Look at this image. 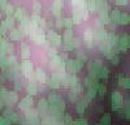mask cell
<instances>
[{"label":"cell","instance_id":"obj_1","mask_svg":"<svg viewBox=\"0 0 130 125\" xmlns=\"http://www.w3.org/2000/svg\"><path fill=\"white\" fill-rule=\"evenodd\" d=\"M32 104H34V100H32V98H31V97H26V98H24L20 102L18 106H20L21 110L26 111V110H29V108L32 107Z\"/></svg>","mask_w":130,"mask_h":125},{"label":"cell","instance_id":"obj_2","mask_svg":"<svg viewBox=\"0 0 130 125\" xmlns=\"http://www.w3.org/2000/svg\"><path fill=\"white\" fill-rule=\"evenodd\" d=\"M112 103H113V110H118L120 107H122V98L120 95V92L115 91L112 95Z\"/></svg>","mask_w":130,"mask_h":125},{"label":"cell","instance_id":"obj_3","mask_svg":"<svg viewBox=\"0 0 130 125\" xmlns=\"http://www.w3.org/2000/svg\"><path fill=\"white\" fill-rule=\"evenodd\" d=\"M48 111V103L46 99H42L38 104V112H42V113H46Z\"/></svg>","mask_w":130,"mask_h":125},{"label":"cell","instance_id":"obj_4","mask_svg":"<svg viewBox=\"0 0 130 125\" xmlns=\"http://www.w3.org/2000/svg\"><path fill=\"white\" fill-rule=\"evenodd\" d=\"M35 78H37L39 82H44V81H46L44 72H43L42 69H37V70H35Z\"/></svg>","mask_w":130,"mask_h":125},{"label":"cell","instance_id":"obj_5","mask_svg":"<svg viewBox=\"0 0 130 125\" xmlns=\"http://www.w3.org/2000/svg\"><path fill=\"white\" fill-rule=\"evenodd\" d=\"M91 39H92V31L90 29L86 30V34H85V42L87 43L89 47H91Z\"/></svg>","mask_w":130,"mask_h":125},{"label":"cell","instance_id":"obj_6","mask_svg":"<svg viewBox=\"0 0 130 125\" xmlns=\"http://www.w3.org/2000/svg\"><path fill=\"white\" fill-rule=\"evenodd\" d=\"M5 99H7V102L8 103H14L16 100H17V95H16V92H7V97H5Z\"/></svg>","mask_w":130,"mask_h":125},{"label":"cell","instance_id":"obj_7","mask_svg":"<svg viewBox=\"0 0 130 125\" xmlns=\"http://www.w3.org/2000/svg\"><path fill=\"white\" fill-rule=\"evenodd\" d=\"M85 108H86V102H78V104H77V112L79 115H83Z\"/></svg>","mask_w":130,"mask_h":125},{"label":"cell","instance_id":"obj_8","mask_svg":"<svg viewBox=\"0 0 130 125\" xmlns=\"http://www.w3.org/2000/svg\"><path fill=\"white\" fill-rule=\"evenodd\" d=\"M72 39H73V31H72V29H69L65 33V43H70Z\"/></svg>","mask_w":130,"mask_h":125},{"label":"cell","instance_id":"obj_9","mask_svg":"<svg viewBox=\"0 0 130 125\" xmlns=\"http://www.w3.org/2000/svg\"><path fill=\"white\" fill-rule=\"evenodd\" d=\"M27 91H29L30 95H34V94L37 92V89H35V85H34V83H30V85L27 86Z\"/></svg>","mask_w":130,"mask_h":125},{"label":"cell","instance_id":"obj_10","mask_svg":"<svg viewBox=\"0 0 130 125\" xmlns=\"http://www.w3.org/2000/svg\"><path fill=\"white\" fill-rule=\"evenodd\" d=\"M64 26H67L68 30L72 29V26H73V20H72V18H65V20H64Z\"/></svg>","mask_w":130,"mask_h":125},{"label":"cell","instance_id":"obj_11","mask_svg":"<svg viewBox=\"0 0 130 125\" xmlns=\"http://www.w3.org/2000/svg\"><path fill=\"white\" fill-rule=\"evenodd\" d=\"M32 9H34V13H39L40 12V9H42V4L39 3V2H35L34 3V7H32Z\"/></svg>","mask_w":130,"mask_h":125},{"label":"cell","instance_id":"obj_12","mask_svg":"<svg viewBox=\"0 0 130 125\" xmlns=\"http://www.w3.org/2000/svg\"><path fill=\"white\" fill-rule=\"evenodd\" d=\"M29 56H30V50H29L26 46H24V47H22V57L26 59V57H29Z\"/></svg>","mask_w":130,"mask_h":125},{"label":"cell","instance_id":"obj_13","mask_svg":"<svg viewBox=\"0 0 130 125\" xmlns=\"http://www.w3.org/2000/svg\"><path fill=\"white\" fill-rule=\"evenodd\" d=\"M62 0H55V7H53V9H56V10H60L62 8Z\"/></svg>","mask_w":130,"mask_h":125},{"label":"cell","instance_id":"obj_14","mask_svg":"<svg viewBox=\"0 0 130 125\" xmlns=\"http://www.w3.org/2000/svg\"><path fill=\"white\" fill-rule=\"evenodd\" d=\"M102 125H109V113L104 115V117L102 120Z\"/></svg>","mask_w":130,"mask_h":125},{"label":"cell","instance_id":"obj_15","mask_svg":"<svg viewBox=\"0 0 130 125\" xmlns=\"http://www.w3.org/2000/svg\"><path fill=\"white\" fill-rule=\"evenodd\" d=\"M120 83H121V86H124L125 89L129 87V81H127V80H122V78L120 77Z\"/></svg>","mask_w":130,"mask_h":125},{"label":"cell","instance_id":"obj_16","mask_svg":"<svg viewBox=\"0 0 130 125\" xmlns=\"http://www.w3.org/2000/svg\"><path fill=\"white\" fill-rule=\"evenodd\" d=\"M87 8H89L90 10H94V9L96 8V4H95V2H91V0H90V2L87 3Z\"/></svg>","mask_w":130,"mask_h":125},{"label":"cell","instance_id":"obj_17","mask_svg":"<svg viewBox=\"0 0 130 125\" xmlns=\"http://www.w3.org/2000/svg\"><path fill=\"white\" fill-rule=\"evenodd\" d=\"M56 26L57 27H62L64 26V20L62 18H57L56 20Z\"/></svg>","mask_w":130,"mask_h":125},{"label":"cell","instance_id":"obj_18","mask_svg":"<svg viewBox=\"0 0 130 125\" xmlns=\"http://www.w3.org/2000/svg\"><path fill=\"white\" fill-rule=\"evenodd\" d=\"M94 97H95V90H90L89 94H87V100L89 99H92Z\"/></svg>","mask_w":130,"mask_h":125},{"label":"cell","instance_id":"obj_19","mask_svg":"<svg viewBox=\"0 0 130 125\" xmlns=\"http://www.w3.org/2000/svg\"><path fill=\"white\" fill-rule=\"evenodd\" d=\"M74 125H87V122L85 120H77V121H74Z\"/></svg>","mask_w":130,"mask_h":125},{"label":"cell","instance_id":"obj_20","mask_svg":"<svg viewBox=\"0 0 130 125\" xmlns=\"http://www.w3.org/2000/svg\"><path fill=\"white\" fill-rule=\"evenodd\" d=\"M64 119H65V122H68V124H70V122H72V117H70V115H65Z\"/></svg>","mask_w":130,"mask_h":125},{"label":"cell","instance_id":"obj_21","mask_svg":"<svg viewBox=\"0 0 130 125\" xmlns=\"http://www.w3.org/2000/svg\"><path fill=\"white\" fill-rule=\"evenodd\" d=\"M126 2H127V0H117L116 3H117L118 5H124V4H126Z\"/></svg>","mask_w":130,"mask_h":125},{"label":"cell","instance_id":"obj_22","mask_svg":"<svg viewBox=\"0 0 130 125\" xmlns=\"http://www.w3.org/2000/svg\"><path fill=\"white\" fill-rule=\"evenodd\" d=\"M21 16H22V9L20 8V9H17V14H16V17L18 18V17H21Z\"/></svg>","mask_w":130,"mask_h":125},{"label":"cell","instance_id":"obj_23","mask_svg":"<svg viewBox=\"0 0 130 125\" xmlns=\"http://www.w3.org/2000/svg\"><path fill=\"white\" fill-rule=\"evenodd\" d=\"M105 92V86H103V87H100V95H103V94Z\"/></svg>","mask_w":130,"mask_h":125},{"label":"cell","instance_id":"obj_24","mask_svg":"<svg viewBox=\"0 0 130 125\" xmlns=\"http://www.w3.org/2000/svg\"><path fill=\"white\" fill-rule=\"evenodd\" d=\"M22 125H30V122H24Z\"/></svg>","mask_w":130,"mask_h":125},{"label":"cell","instance_id":"obj_25","mask_svg":"<svg viewBox=\"0 0 130 125\" xmlns=\"http://www.w3.org/2000/svg\"><path fill=\"white\" fill-rule=\"evenodd\" d=\"M99 125H102V124H99Z\"/></svg>","mask_w":130,"mask_h":125}]
</instances>
